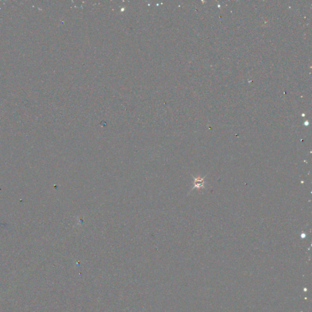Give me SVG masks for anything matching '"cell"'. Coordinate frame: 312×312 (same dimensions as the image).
I'll return each mask as SVG.
<instances>
[{"label": "cell", "instance_id": "6da1fadb", "mask_svg": "<svg viewBox=\"0 0 312 312\" xmlns=\"http://www.w3.org/2000/svg\"><path fill=\"white\" fill-rule=\"evenodd\" d=\"M204 187V179L200 177H195L194 181L193 188H201Z\"/></svg>", "mask_w": 312, "mask_h": 312}]
</instances>
